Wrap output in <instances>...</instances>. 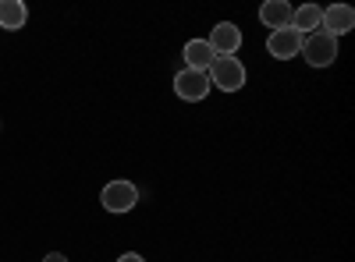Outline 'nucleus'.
<instances>
[{
	"mask_svg": "<svg viewBox=\"0 0 355 262\" xmlns=\"http://www.w3.org/2000/svg\"><path fill=\"white\" fill-rule=\"evenodd\" d=\"M206 78L220 93H239L245 85V64L239 57H214V64L206 68Z\"/></svg>",
	"mask_w": 355,
	"mask_h": 262,
	"instance_id": "nucleus-1",
	"label": "nucleus"
},
{
	"mask_svg": "<svg viewBox=\"0 0 355 262\" xmlns=\"http://www.w3.org/2000/svg\"><path fill=\"white\" fill-rule=\"evenodd\" d=\"M299 53H306V64H313V68H331L338 61V39L327 36V32L302 36V50Z\"/></svg>",
	"mask_w": 355,
	"mask_h": 262,
	"instance_id": "nucleus-2",
	"label": "nucleus"
},
{
	"mask_svg": "<svg viewBox=\"0 0 355 262\" xmlns=\"http://www.w3.org/2000/svg\"><path fill=\"white\" fill-rule=\"evenodd\" d=\"M210 78H206V71H178L174 75V93H178V100H185V103H199V100H206L210 96Z\"/></svg>",
	"mask_w": 355,
	"mask_h": 262,
	"instance_id": "nucleus-3",
	"label": "nucleus"
},
{
	"mask_svg": "<svg viewBox=\"0 0 355 262\" xmlns=\"http://www.w3.org/2000/svg\"><path fill=\"white\" fill-rule=\"evenodd\" d=\"M100 202H103L107 213H128V209H135V202H139V188L132 181H110L100 191Z\"/></svg>",
	"mask_w": 355,
	"mask_h": 262,
	"instance_id": "nucleus-4",
	"label": "nucleus"
},
{
	"mask_svg": "<svg viewBox=\"0 0 355 262\" xmlns=\"http://www.w3.org/2000/svg\"><path fill=\"white\" fill-rule=\"evenodd\" d=\"M206 43H210L214 57H234L239 46H242V28L234 21H220V25L210 28V39H206Z\"/></svg>",
	"mask_w": 355,
	"mask_h": 262,
	"instance_id": "nucleus-5",
	"label": "nucleus"
},
{
	"mask_svg": "<svg viewBox=\"0 0 355 262\" xmlns=\"http://www.w3.org/2000/svg\"><path fill=\"white\" fill-rule=\"evenodd\" d=\"M355 28V11L348 4H331V8H323V18H320V32H327V36H345Z\"/></svg>",
	"mask_w": 355,
	"mask_h": 262,
	"instance_id": "nucleus-6",
	"label": "nucleus"
},
{
	"mask_svg": "<svg viewBox=\"0 0 355 262\" xmlns=\"http://www.w3.org/2000/svg\"><path fill=\"white\" fill-rule=\"evenodd\" d=\"M299 50H302V36L295 28H277L266 39V53L277 57V61H291V57H299Z\"/></svg>",
	"mask_w": 355,
	"mask_h": 262,
	"instance_id": "nucleus-7",
	"label": "nucleus"
},
{
	"mask_svg": "<svg viewBox=\"0 0 355 262\" xmlns=\"http://www.w3.org/2000/svg\"><path fill=\"white\" fill-rule=\"evenodd\" d=\"M291 4L288 0H266V4L259 8V21L270 28V32H277V28H291Z\"/></svg>",
	"mask_w": 355,
	"mask_h": 262,
	"instance_id": "nucleus-8",
	"label": "nucleus"
},
{
	"mask_svg": "<svg viewBox=\"0 0 355 262\" xmlns=\"http://www.w3.org/2000/svg\"><path fill=\"white\" fill-rule=\"evenodd\" d=\"M320 18H323V8H316V4H302V8H295L291 11V28L299 36H313V32H320Z\"/></svg>",
	"mask_w": 355,
	"mask_h": 262,
	"instance_id": "nucleus-9",
	"label": "nucleus"
},
{
	"mask_svg": "<svg viewBox=\"0 0 355 262\" xmlns=\"http://www.w3.org/2000/svg\"><path fill=\"white\" fill-rule=\"evenodd\" d=\"M214 64V50H210V43L206 39H192V43H185V68L189 71H206Z\"/></svg>",
	"mask_w": 355,
	"mask_h": 262,
	"instance_id": "nucleus-10",
	"label": "nucleus"
},
{
	"mask_svg": "<svg viewBox=\"0 0 355 262\" xmlns=\"http://www.w3.org/2000/svg\"><path fill=\"white\" fill-rule=\"evenodd\" d=\"M25 21H28V8L21 4V0H0V28L18 32Z\"/></svg>",
	"mask_w": 355,
	"mask_h": 262,
	"instance_id": "nucleus-11",
	"label": "nucleus"
},
{
	"mask_svg": "<svg viewBox=\"0 0 355 262\" xmlns=\"http://www.w3.org/2000/svg\"><path fill=\"white\" fill-rule=\"evenodd\" d=\"M117 262H146V259H142V255H135V252H125V255L117 259Z\"/></svg>",
	"mask_w": 355,
	"mask_h": 262,
	"instance_id": "nucleus-12",
	"label": "nucleus"
},
{
	"mask_svg": "<svg viewBox=\"0 0 355 262\" xmlns=\"http://www.w3.org/2000/svg\"><path fill=\"white\" fill-rule=\"evenodd\" d=\"M43 262H68V255H61V252H50Z\"/></svg>",
	"mask_w": 355,
	"mask_h": 262,
	"instance_id": "nucleus-13",
	"label": "nucleus"
}]
</instances>
